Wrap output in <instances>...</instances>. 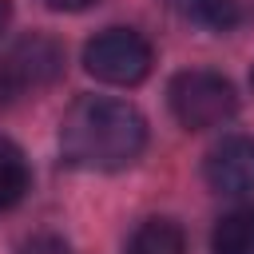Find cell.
Instances as JSON below:
<instances>
[{"label":"cell","mask_w":254,"mask_h":254,"mask_svg":"<svg viewBox=\"0 0 254 254\" xmlns=\"http://www.w3.org/2000/svg\"><path fill=\"white\" fill-rule=\"evenodd\" d=\"M147 147V119L127 99L79 95L60 119V155L79 171H123Z\"/></svg>","instance_id":"cell-1"},{"label":"cell","mask_w":254,"mask_h":254,"mask_svg":"<svg viewBox=\"0 0 254 254\" xmlns=\"http://www.w3.org/2000/svg\"><path fill=\"white\" fill-rule=\"evenodd\" d=\"M167 103H171V115L187 127V131H210V127H222L234 111H238V95H234V83L218 71H206V67H190V71H179L167 87Z\"/></svg>","instance_id":"cell-2"},{"label":"cell","mask_w":254,"mask_h":254,"mask_svg":"<svg viewBox=\"0 0 254 254\" xmlns=\"http://www.w3.org/2000/svg\"><path fill=\"white\" fill-rule=\"evenodd\" d=\"M83 67L111 87H135L151 75L155 67V52L147 44V36H139L135 28H103L99 36L87 40L83 48Z\"/></svg>","instance_id":"cell-3"},{"label":"cell","mask_w":254,"mask_h":254,"mask_svg":"<svg viewBox=\"0 0 254 254\" xmlns=\"http://www.w3.org/2000/svg\"><path fill=\"white\" fill-rule=\"evenodd\" d=\"M0 67L8 71V79L16 83V91L48 87V83L60 79V71H64V48H60V40H52V36H44V32H32V36L16 40V44L4 52Z\"/></svg>","instance_id":"cell-4"},{"label":"cell","mask_w":254,"mask_h":254,"mask_svg":"<svg viewBox=\"0 0 254 254\" xmlns=\"http://www.w3.org/2000/svg\"><path fill=\"white\" fill-rule=\"evenodd\" d=\"M202 179L218 194H254V135H230V139H222L206 155Z\"/></svg>","instance_id":"cell-5"},{"label":"cell","mask_w":254,"mask_h":254,"mask_svg":"<svg viewBox=\"0 0 254 254\" xmlns=\"http://www.w3.org/2000/svg\"><path fill=\"white\" fill-rule=\"evenodd\" d=\"M123 254H187V234L171 218H147L131 230Z\"/></svg>","instance_id":"cell-6"},{"label":"cell","mask_w":254,"mask_h":254,"mask_svg":"<svg viewBox=\"0 0 254 254\" xmlns=\"http://www.w3.org/2000/svg\"><path fill=\"white\" fill-rule=\"evenodd\" d=\"M210 250L214 254H254V202L218 218V226L210 234Z\"/></svg>","instance_id":"cell-7"},{"label":"cell","mask_w":254,"mask_h":254,"mask_svg":"<svg viewBox=\"0 0 254 254\" xmlns=\"http://www.w3.org/2000/svg\"><path fill=\"white\" fill-rule=\"evenodd\" d=\"M28 179H32V175H28V159H24V151H20L16 143L0 139V210L16 206V202L24 198Z\"/></svg>","instance_id":"cell-8"},{"label":"cell","mask_w":254,"mask_h":254,"mask_svg":"<svg viewBox=\"0 0 254 254\" xmlns=\"http://www.w3.org/2000/svg\"><path fill=\"white\" fill-rule=\"evenodd\" d=\"M190 24L206 28V32H226L238 24V4L234 0H171Z\"/></svg>","instance_id":"cell-9"},{"label":"cell","mask_w":254,"mask_h":254,"mask_svg":"<svg viewBox=\"0 0 254 254\" xmlns=\"http://www.w3.org/2000/svg\"><path fill=\"white\" fill-rule=\"evenodd\" d=\"M20 254H71V250H67V242H60L56 234H36V238L24 242Z\"/></svg>","instance_id":"cell-10"},{"label":"cell","mask_w":254,"mask_h":254,"mask_svg":"<svg viewBox=\"0 0 254 254\" xmlns=\"http://www.w3.org/2000/svg\"><path fill=\"white\" fill-rule=\"evenodd\" d=\"M52 12H83V8H91L95 0H44Z\"/></svg>","instance_id":"cell-11"},{"label":"cell","mask_w":254,"mask_h":254,"mask_svg":"<svg viewBox=\"0 0 254 254\" xmlns=\"http://www.w3.org/2000/svg\"><path fill=\"white\" fill-rule=\"evenodd\" d=\"M16 95H20V91H16V83H12V79H8V71L0 67V107H8Z\"/></svg>","instance_id":"cell-12"},{"label":"cell","mask_w":254,"mask_h":254,"mask_svg":"<svg viewBox=\"0 0 254 254\" xmlns=\"http://www.w3.org/2000/svg\"><path fill=\"white\" fill-rule=\"evenodd\" d=\"M8 16H12V4L0 0V36H4V28H8Z\"/></svg>","instance_id":"cell-13"},{"label":"cell","mask_w":254,"mask_h":254,"mask_svg":"<svg viewBox=\"0 0 254 254\" xmlns=\"http://www.w3.org/2000/svg\"><path fill=\"white\" fill-rule=\"evenodd\" d=\"M250 87H254V71H250Z\"/></svg>","instance_id":"cell-14"}]
</instances>
